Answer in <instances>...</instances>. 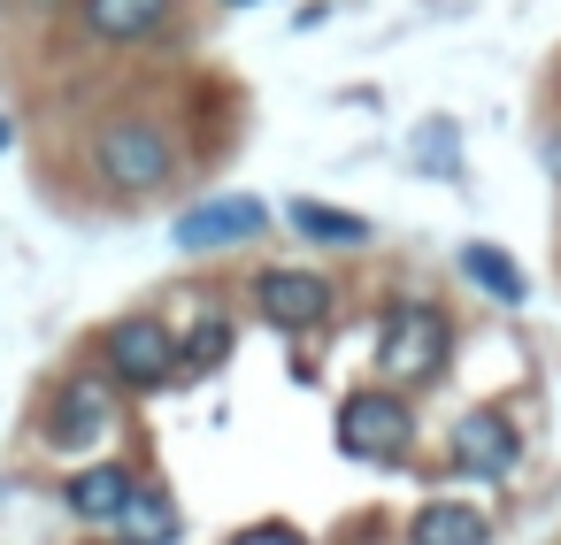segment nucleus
I'll list each match as a JSON object with an SVG mask.
<instances>
[{"label": "nucleus", "mask_w": 561, "mask_h": 545, "mask_svg": "<svg viewBox=\"0 0 561 545\" xmlns=\"http://www.w3.org/2000/svg\"><path fill=\"white\" fill-rule=\"evenodd\" d=\"M101 376L124 392H162L178 384V331L162 315H116L101 331Z\"/></svg>", "instance_id": "3"}, {"label": "nucleus", "mask_w": 561, "mask_h": 545, "mask_svg": "<svg viewBox=\"0 0 561 545\" xmlns=\"http://www.w3.org/2000/svg\"><path fill=\"white\" fill-rule=\"evenodd\" d=\"M262 231H270V208H262V200H247V193L193 200V208L170 223L178 254H224V246H247V239H262Z\"/></svg>", "instance_id": "7"}, {"label": "nucleus", "mask_w": 561, "mask_h": 545, "mask_svg": "<svg viewBox=\"0 0 561 545\" xmlns=\"http://www.w3.org/2000/svg\"><path fill=\"white\" fill-rule=\"evenodd\" d=\"M231 545H308V537H300L293 522H247V530H239Z\"/></svg>", "instance_id": "16"}, {"label": "nucleus", "mask_w": 561, "mask_h": 545, "mask_svg": "<svg viewBox=\"0 0 561 545\" xmlns=\"http://www.w3.org/2000/svg\"><path fill=\"white\" fill-rule=\"evenodd\" d=\"M254 308H262L270 331L308 338V331H323V323L339 315V285H331L323 269H285V262H270V269L254 277Z\"/></svg>", "instance_id": "5"}, {"label": "nucleus", "mask_w": 561, "mask_h": 545, "mask_svg": "<svg viewBox=\"0 0 561 545\" xmlns=\"http://www.w3.org/2000/svg\"><path fill=\"white\" fill-rule=\"evenodd\" d=\"M131 491H139V476H131L124 461H93V468H78V476L62 484V507H70L78 522H124Z\"/></svg>", "instance_id": "10"}, {"label": "nucleus", "mask_w": 561, "mask_h": 545, "mask_svg": "<svg viewBox=\"0 0 561 545\" xmlns=\"http://www.w3.org/2000/svg\"><path fill=\"white\" fill-rule=\"evenodd\" d=\"M446 461H454L461 476H515L523 430H515L500 407H469V415L446 422Z\"/></svg>", "instance_id": "8"}, {"label": "nucleus", "mask_w": 561, "mask_h": 545, "mask_svg": "<svg viewBox=\"0 0 561 545\" xmlns=\"http://www.w3.org/2000/svg\"><path fill=\"white\" fill-rule=\"evenodd\" d=\"M93 170L108 193H162L178 177V139L154 116H108L93 139Z\"/></svg>", "instance_id": "2"}, {"label": "nucleus", "mask_w": 561, "mask_h": 545, "mask_svg": "<svg viewBox=\"0 0 561 545\" xmlns=\"http://www.w3.org/2000/svg\"><path fill=\"white\" fill-rule=\"evenodd\" d=\"M454 361V315L438 300H392L385 323H377V369L392 392H423L438 384Z\"/></svg>", "instance_id": "1"}, {"label": "nucleus", "mask_w": 561, "mask_h": 545, "mask_svg": "<svg viewBox=\"0 0 561 545\" xmlns=\"http://www.w3.org/2000/svg\"><path fill=\"white\" fill-rule=\"evenodd\" d=\"M124 530H131L124 545H170V537H178V507H170L162 491H147V484H139V491H131V507H124Z\"/></svg>", "instance_id": "15"}, {"label": "nucleus", "mask_w": 561, "mask_h": 545, "mask_svg": "<svg viewBox=\"0 0 561 545\" xmlns=\"http://www.w3.org/2000/svg\"><path fill=\"white\" fill-rule=\"evenodd\" d=\"M408 545H492V514L469 499H423L408 522Z\"/></svg>", "instance_id": "11"}, {"label": "nucleus", "mask_w": 561, "mask_h": 545, "mask_svg": "<svg viewBox=\"0 0 561 545\" xmlns=\"http://www.w3.org/2000/svg\"><path fill=\"white\" fill-rule=\"evenodd\" d=\"M78 16H85L93 39H108V47H139V39L170 32L178 0H78Z\"/></svg>", "instance_id": "9"}, {"label": "nucleus", "mask_w": 561, "mask_h": 545, "mask_svg": "<svg viewBox=\"0 0 561 545\" xmlns=\"http://www.w3.org/2000/svg\"><path fill=\"white\" fill-rule=\"evenodd\" d=\"M231 361V315H201L193 338H178V376H208Z\"/></svg>", "instance_id": "14"}, {"label": "nucleus", "mask_w": 561, "mask_h": 545, "mask_svg": "<svg viewBox=\"0 0 561 545\" xmlns=\"http://www.w3.org/2000/svg\"><path fill=\"white\" fill-rule=\"evenodd\" d=\"M454 269L484 292V300H500V308H515V300H530V277H523V262L515 254H500L492 239H469L461 254H454Z\"/></svg>", "instance_id": "13"}, {"label": "nucleus", "mask_w": 561, "mask_h": 545, "mask_svg": "<svg viewBox=\"0 0 561 545\" xmlns=\"http://www.w3.org/2000/svg\"><path fill=\"white\" fill-rule=\"evenodd\" d=\"M231 9H254V0H231Z\"/></svg>", "instance_id": "18"}, {"label": "nucleus", "mask_w": 561, "mask_h": 545, "mask_svg": "<svg viewBox=\"0 0 561 545\" xmlns=\"http://www.w3.org/2000/svg\"><path fill=\"white\" fill-rule=\"evenodd\" d=\"M0 147H9V124H0Z\"/></svg>", "instance_id": "17"}, {"label": "nucleus", "mask_w": 561, "mask_h": 545, "mask_svg": "<svg viewBox=\"0 0 561 545\" xmlns=\"http://www.w3.org/2000/svg\"><path fill=\"white\" fill-rule=\"evenodd\" d=\"M415 445V407L392 384H354L339 399V453L354 461H400Z\"/></svg>", "instance_id": "4"}, {"label": "nucleus", "mask_w": 561, "mask_h": 545, "mask_svg": "<svg viewBox=\"0 0 561 545\" xmlns=\"http://www.w3.org/2000/svg\"><path fill=\"white\" fill-rule=\"evenodd\" d=\"M108 430H116V384H108L101 369L62 376V384H55V399H47L39 438H47L55 453H85V445H101Z\"/></svg>", "instance_id": "6"}, {"label": "nucleus", "mask_w": 561, "mask_h": 545, "mask_svg": "<svg viewBox=\"0 0 561 545\" xmlns=\"http://www.w3.org/2000/svg\"><path fill=\"white\" fill-rule=\"evenodd\" d=\"M285 223H293L308 246H339V254H354V246H369V239H377V223H369V216L331 208V200H293V208H285Z\"/></svg>", "instance_id": "12"}]
</instances>
